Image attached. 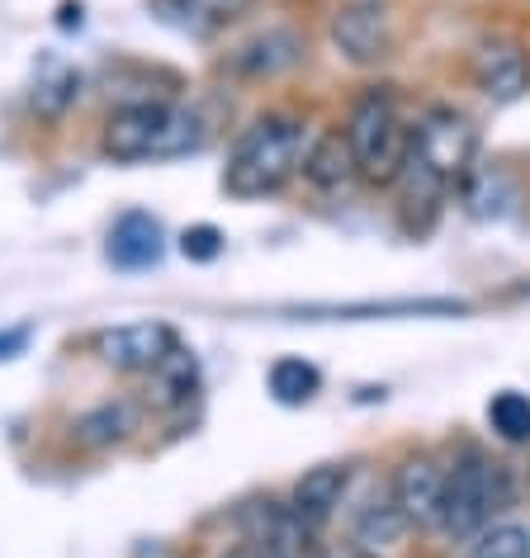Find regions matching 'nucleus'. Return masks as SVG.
I'll return each instance as SVG.
<instances>
[{
  "label": "nucleus",
  "instance_id": "nucleus-14",
  "mask_svg": "<svg viewBox=\"0 0 530 558\" xmlns=\"http://www.w3.org/2000/svg\"><path fill=\"white\" fill-rule=\"evenodd\" d=\"M303 58V44L294 34H265L256 44H246L242 52L232 58V72L242 76H275V72H289Z\"/></svg>",
  "mask_w": 530,
  "mask_h": 558
},
{
  "label": "nucleus",
  "instance_id": "nucleus-19",
  "mask_svg": "<svg viewBox=\"0 0 530 558\" xmlns=\"http://www.w3.org/2000/svg\"><path fill=\"white\" fill-rule=\"evenodd\" d=\"M152 374L161 384V402H185L194 393V360L185 351H171Z\"/></svg>",
  "mask_w": 530,
  "mask_h": 558
},
{
  "label": "nucleus",
  "instance_id": "nucleus-7",
  "mask_svg": "<svg viewBox=\"0 0 530 558\" xmlns=\"http://www.w3.org/2000/svg\"><path fill=\"white\" fill-rule=\"evenodd\" d=\"M469 76L487 100H516L530 90V52L516 38H487L469 52Z\"/></svg>",
  "mask_w": 530,
  "mask_h": 558
},
{
  "label": "nucleus",
  "instance_id": "nucleus-6",
  "mask_svg": "<svg viewBox=\"0 0 530 558\" xmlns=\"http://www.w3.org/2000/svg\"><path fill=\"white\" fill-rule=\"evenodd\" d=\"M95 355L105 360L109 369H123V374H152L161 365L171 351H180L176 345V327L166 323H123V327H105L95 331Z\"/></svg>",
  "mask_w": 530,
  "mask_h": 558
},
{
  "label": "nucleus",
  "instance_id": "nucleus-9",
  "mask_svg": "<svg viewBox=\"0 0 530 558\" xmlns=\"http://www.w3.org/2000/svg\"><path fill=\"white\" fill-rule=\"evenodd\" d=\"M332 38H337V48L351 62H380V58H388V44H394L384 5H374V0L346 5L341 15L332 20Z\"/></svg>",
  "mask_w": 530,
  "mask_h": 558
},
{
  "label": "nucleus",
  "instance_id": "nucleus-16",
  "mask_svg": "<svg viewBox=\"0 0 530 558\" xmlns=\"http://www.w3.org/2000/svg\"><path fill=\"white\" fill-rule=\"evenodd\" d=\"M487 426H493V436L507 440V445H530V398L516 393V388L493 393L487 398Z\"/></svg>",
  "mask_w": 530,
  "mask_h": 558
},
{
  "label": "nucleus",
  "instance_id": "nucleus-10",
  "mask_svg": "<svg viewBox=\"0 0 530 558\" xmlns=\"http://www.w3.org/2000/svg\"><path fill=\"white\" fill-rule=\"evenodd\" d=\"M105 256H109V265H119V270H152V265L166 256V232H161V222L152 218V214H143V208L123 214L115 228H109Z\"/></svg>",
  "mask_w": 530,
  "mask_h": 558
},
{
  "label": "nucleus",
  "instance_id": "nucleus-24",
  "mask_svg": "<svg viewBox=\"0 0 530 558\" xmlns=\"http://www.w3.org/2000/svg\"><path fill=\"white\" fill-rule=\"evenodd\" d=\"M246 558H275V554H265V549H256V554H246Z\"/></svg>",
  "mask_w": 530,
  "mask_h": 558
},
{
  "label": "nucleus",
  "instance_id": "nucleus-2",
  "mask_svg": "<svg viewBox=\"0 0 530 558\" xmlns=\"http://www.w3.org/2000/svg\"><path fill=\"white\" fill-rule=\"evenodd\" d=\"M303 151H309V129L299 119L265 114L237 137L228 171H222V190L232 199H265L303 171Z\"/></svg>",
  "mask_w": 530,
  "mask_h": 558
},
{
  "label": "nucleus",
  "instance_id": "nucleus-4",
  "mask_svg": "<svg viewBox=\"0 0 530 558\" xmlns=\"http://www.w3.org/2000/svg\"><path fill=\"white\" fill-rule=\"evenodd\" d=\"M511 507V473L469 450L445 478V507H441V530L455 539L479 535L483 525H493L497 511Z\"/></svg>",
  "mask_w": 530,
  "mask_h": 558
},
{
  "label": "nucleus",
  "instance_id": "nucleus-20",
  "mask_svg": "<svg viewBox=\"0 0 530 558\" xmlns=\"http://www.w3.org/2000/svg\"><path fill=\"white\" fill-rule=\"evenodd\" d=\"M129 426H133V412L123 408V402H109V408L91 412L86 422H81V436L95 440V445H109V440H123V436H129Z\"/></svg>",
  "mask_w": 530,
  "mask_h": 558
},
{
  "label": "nucleus",
  "instance_id": "nucleus-18",
  "mask_svg": "<svg viewBox=\"0 0 530 558\" xmlns=\"http://www.w3.org/2000/svg\"><path fill=\"white\" fill-rule=\"evenodd\" d=\"M76 95H81V72H72V66H52V72L38 81V90H34V109L38 114H48V119H58V114H67V109L76 105Z\"/></svg>",
  "mask_w": 530,
  "mask_h": 558
},
{
  "label": "nucleus",
  "instance_id": "nucleus-8",
  "mask_svg": "<svg viewBox=\"0 0 530 558\" xmlns=\"http://www.w3.org/2000/svg\"><path fill=\"white\" fill-rule=\"evenodd\" d=\"M445 478L450 469L431 454H408L394 473V501L408 515V525H441V507H445Z\"/></svg>",
  "mask_w": 530,
  "mask_h": 558
},
{
  "label": "nucleus",
  "instance_id": "nucleus-17",
  "mask_svg": "<svg viewBox=\"0 0 530 558\" xmlns=\"http://www.w3.org/2000/svg\"><path fill=\"white\" fill-rule=\"evenodd\" d=\"M469 558H530V530L511 521L483 525L469 544Z\"/></svg>",
  "mask_w": 530,
  "mask_h": 558
},
{
  "label": "nucleus",
  "instance_id": "nucleus-22",
  "mask_svg": "<svg viewBox=\"0 0 530 558\" xmlns=\"http://www.w3.org/2000/svg\"><path fill=\"white\" fill-rule=\"evenodd\" d=\"M185 15H200L204 24H228L237 15H246L251 0H176Z\"/></svg>",
  "mask_w": 530,
  "mask_h": 558
},
{
  "label": "nucleus",
  "instance_id": "nucleus-5",
  "mask_svg": "<svg viewBox=\"0 0 530 558\" xmlns=\"http://www.w3.org/2000/svg\"><path fill=\"white\" fill-rule=\"evenodd\" d=\"M408 157L431 171L445 190L465 185L473 175V157H479V129L459 114V109H426L412 129V151Z\"/></svg>",
  "mask_w": 530,
  "mask_h": 558
},
{
  "label": "nucleus",
  "instance_id": "nucleus-11",
  "mask_svg": "<svg viewBox=\"0 0 530 558\" xmlns=\"http://www.w3.org/2000/svg\"><path fill=\"white\" fill-rule=\"evenodd\" d=\"M346 483H351L346 464H317V469H309L294 483V497H289V511H294V521L303 530H323L332 521V511L341 507Z\"/></svg>",
  "mask_w": 530,
  "mask_h": 558
},
{
  "label": "nucleus",
  "instance_id": "nucleus-23",
  "mask_svg": "<svg viewBox=\"0 0 530 558\" xmlns=\"http://www.w3.org/2000/svg\"><path fill=\"white\" fill-rule=\"evenodd\" d=\"M29 341H34V327H10V331H0V365L29 351Z\"/></svg>",
  "mask_w": 530,
  "mask_h": 558
},
{
  "label": "nucleus",
  "instance_id": "nucleus-1",
  "mask_svg": "<svg viewBox=\"0 0 530 558\" xmlns=\"http://www.w3.org/2000/svg\"><path fill=\"white\" fill-rule=\"evenodd\" d=\"M204 119L166 100H137L105 119L100 151L109 161L137 166V161H176L204 147Z\"/></svg>",
  "mask_w": 530,
  "mask_h": 558
},
{
  "label": "nucleus",
  "instance_id": "nucleus-15",
  "mask_svg": "<svg viewBox=\"0 0 530 558\" xmlns=\"http://www.w3.org/2000/svg\"><path fill=\"white\" fill-rule=\"evenodd\" d=\"M408 515L398 511V501L388 497V501H370L365 511H360V521H356V544L360 549H370V554H380V549H394V544L408 535Z\"/></svg>",
  "mask_w": 530,
  "mask_h": 558
},
{
  "label": "nucleus",
  "instance_id": "nucleus-3",
  "mask_svg": "<svg viewBox=\"0 0 530 558\" xmlns=\"http://www.w3.org/2000/svg\"><path fill=\"white\" fill-rule=\"evenodd\" d=\"M346 137H351L360 180H370V185H398L408 151H412V129L402 123L394 95H384V90L360 95L351 109V123H346Z\"/></svg>",
  "mask_w": 530,
  "mask_h": 558
},
{
  "label": "nucleus",
  "instance_id": "nucleus-21",
  "mask_svg": "<svg viewBox=\"0 0 530 558\" xmlns=\"http://www.w3.org/2000/svg\"><path fill=\"white\" fill-rule=\"evenodd\" d=\"M180 256L194 260V265H208L222 256V232L214 222H194V228L180 232Z\"/></svg>",
  "mask_w": 530,
  "mask_h": 558
},
{
  "label": "nucleus",
  "instance_id": "nucleus-12",
  "mask_svg": "<svg viewBox=\"0 0 530 558\" xmlns=\"http://www.w3.org/2000/svg\"><path fill=\"white\" fill-rule=\"evenodd\" d=\"M303 175H309V185L327 190V194H337V190L351 185L360 171H356V151H351V137H346V129H332L323 137H313L309 151H303Z\"/></svg>",
  "mask_w": 530,
  "mask_h": 558
},
{
  "label": "nucleus",
  "instance_id": "nucleus-13",
  "mask_svg": "<svg viewBox=\"0 0 530 558\" xmlns=\"http://www.w3.org/2000/svg\"><path fill=\"white\" fill-rule=\"evenodd\" d=\"M265 388H270V398L280 408H303V402H313L323 393V369L303 355H280L270 365V374H265Z\"/></svg>",
  "mask_w": 530,
  "mask_h": 558
}]
</instances>
